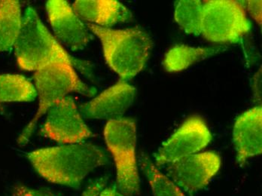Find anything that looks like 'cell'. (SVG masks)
I'll list each match as a JSON object with an SVG mask.
<instances>
[{"mask_svg":"<svg viewBox=\"0 0 262 196\" xmlns=\"http://www.w3.org/2000/svg\"><path fill=\"white\" fill-rule=\"evenodd\" d=\"M211 140L212 135L205 122L199 116L190 117L155 154L156 166L196 154L204 149Z\"/></svg>","mask_w":262,"mask_h":196,"instance_id":"8","label":"cell"},{"mask_svg":"<svg viewBox=\"0 0 262 196\" xmlns=\"http://www.w3.org/2000/svg\"><path fill=\"white\" fill-rule=\"evenodd\" d=\"M227 49L226 46L191 47L186 45H177L166 54L163 65L164 69L170 73L182 71L194 63L224 52Z\"/></svg>","mask_w":262,"mask_h":196,"instance_id":"14","label":"cell"},{"mask_svg":"<svg viewBox=\"0 0 262 196\" xmlns=\"http://www.w3.org/2000/svg\"><path fill=\"white\" fill-rule=\"evenodd\" d=\"M19 67L37 71L52 63H67L85 72V63L73 58L43 25L33 8H27L21 30L14 44Z\"/></svg>","mask_w":262,"mask_h":196,"instance_id":"2","label":"cell"},{"mask_svg":"<svg viewBox=\"0 0 262 196\" xmlns=\"http://www.w3.org/2000/svg\"><path fill=\"white\" fill-rule=\"evenodd\" d=\"M99 196H124L118 192L114 188H106L100 192Z\"/></svg>","mask_w":262,"mask_h":196,"instance_id":"23","label":"cell"},{"mask_svg":"<svg viewBox=\"0 0 262 196\" xmlns=\"http://www.w3.org/2000/svg\"><path fill=\"white\" fill-rule=\"evenodd\" d=\"M252 93H253L254 101L261 106V68L258 70L254 75L252 82Z\"/></svg>","mask_w":262,"mask_h":196,"instance_id":"20","label":"cell"},{"mask_svg":"<svg viewBox=\"0 0 262 196\" xmlns=\"http://www.w3.org/2000/svg\"><path fill=\"white\" fill-rule=\"evenodd\" d=\"M246 6H247V10L250 15L253 17L254 20L261 26L262 16H261V6L262 2L255 1V0H251V1H246Z\"/></svg>","mask_w":262,"mask_h":196,"instance_id":"21","label":"cell"},{"mask_svg":"<svg viewBox=\"0 0 262 196\" xmlns=\"http://www.w3.org/2000/svg\"><path fill=\"white\" fill-rule=\"evenodd\" d=\"M105 183H106V179L105 178H100L94 181L84 191L82 196H99L100 192L103 190Z\"/></svg>","mask_w":262,"mask_h":196,"instance_id":"22","label":"cell"},{"mask_svg":"<svg viewBox=\"0 0 262 196\" xmlns=\"http://www.w3.org/2000/svg\"><path fill=\"white\" fill-rule=\"evenodd\" d=\"M46 11L57 40L73 52L87 46L92 38L89 28L67 1H48Z\"/></svg>","mask_w":262,"mask_h":196,"instance_id":"10","label":"cell"},{"mask_svg":"<svg viewBox=\"0 0 262 196\" xmlns=\"http://www.w3.org/2000/svg\"><path fill=\"white\" fill-rule=\"evenodd\" d=\"M12 196H54L52 192L47 190H37L27 186H19L14 188Z\"/></svg>","mask_w":262,"mask_h":196,"instance_id":"19","label":"cell"},{"mask_svg":"<svg viewBox=\"0 0 262 196\" xmlns=\"http://www.w3.org/2000/svg\"><path fill=\"white\" fill-rule=\"evenodd\" d=\"M262 109L252 108L236 119L234 127V143L236 161L241 166L247 160L262 152Z\"/></svg>","mask_w":262,"mask_h":196,"instance_id":"12","label":"cell"},{"mask_svg":"<svg viewBox=\"0 0 262 196\" xmlns=\"http://www.w3.org/2000/svg\"><path fill=\"white\" fill-rule=\"evenodd\" d=\"M36 96V88L25 76L0 75V102H30Z\"/></svg>","mask_w":262,"mask_h":196,"instance_id":"16","label":"cell"},{"mask_svg":"<svg viewBox=\"0 0 262 196\" xmlns=\"http://www.w3.org/2000/svg\"><path fill=\"white\" fill-rule=\"evenodd\" d=\"M221 158L214 152L185 156L165 165L166 176L181 190L194 192L205 187L218 173Z\"/></svg>","mask_w":262,"mask_h":196,"instance_id":"7","label":"cell"},{"mask_svg":"<svg viewBox=\"0 0 262 196\" xmlns=\"http://www.w3.org/2000/svg\"><path fill=\"white\" fill-rule=\"evenodd\" d=\"M250 29L244 8L238 2L210 0L204 3L201 34L207 40L237 42Z\"/></svg>","mask_w":262,"mask_h":196,"instance_id":"6","label":"cell"},{"mask_svg":"<svg viewBox=\"0 0 262 196\" xmlns=\"http://www.w3.org/2000/svg\"><path fill=\"white\" fill-rule=\"evenodd\" d=\"M72 7L81 20L101 28L125 23L133 17L127 7L115 0H77Z\"/></svg>","mask_w":262,"mask_h":196,"instance_id":"13","label":"cell"},{"mask_svg":"<svg viewBox=\"0 0 262 196\" xmlns=\"http://www.w3.org/2000/svg\"><path fill=\"white\" fill-rule=\"evenodd\" d=\"M33 79L39 95V109L33 119L25 127L18 142L25 144L36 129L40 118L70 92L92 97L96 91L89 88L79 79L74 68L67 63H52L35 72Z\"/></svg>","mask_w":262,"mask_h":196,"instance_id":"4","label":"cell"},{"mask_svg":"<svg viewBox=\"0 0 262 196\" xmlns=\"http://www.w3.org/2000/svg\"><path fill=\"white\" fill-rule=\"evenodd\" d=\"M41 132L47 138L66 144L81 143L92 136L70 97H65L48 111Z\"/></svg>","mask_w":262,"mask_h":196,"instance_id":"9","label":"cell"},{"mask_svg":"<svg viewBox=\"0 0 262 196\" xmlns=\"http://www.w3.org/2000/svg\"><path fill=\"white\" fill-rule=\"evenodd\" d=\"M140 165L151 186L153 195L185 196L183 191L161 173L145 155H142L140 158Z\"/></svg>","mask_w":262,"mask_h":196,"instance_id":"18","label":"cell"},{"mask_svg":"<svg viewBox=\"0 0 262 196\" xmlns=\"http://www.w3.org/2000/svg\"><path fill=\"white\" fill-rule=\"evenodd\" d=\"M87 27L100 39L106 63L121 80L133 79L145 68L153 42L143 29L114 30L92 24H87Z\"/></svg>","mask_w":262,"mask_h":196,"instance_id":"3","label":"cell"},{"mask_svg":"<svg viewBox=\"0 0 262 196\" xmlns=\"http://www.w3.org/2000/svg\"><path fill=\"white\" fill-rule=\"evenodd\" d=\"M21 9L16 0H0V52L10 50L21 30Z\"/></svg>","mask_w":262,"mask_h":196,"instance_id":"15","label":"cell"},{"mask_svg":"<svg viewBox=\"0 0 262 196\" xmlns=\"http://www.w3.org/2000/svg\"><path fill=\"white\" fill-rule=\"evenodd\" d=\"M33 168L46 181L76 188L94 169L108 163L105 153L95 145L72 143L29 153Z\"/></svg>","mask_w":262,"mask_h":196,"instance_id":"1","label":"cell"},{"mask_svg":"<svg viewBox=\"0 0 262 196\" xmlns=\"http://www.w3.org/2000/svg\"><path fill=\"white\" fill-rule=\"evenodd\" d=\"M137 90L126 81L117 83L80 106V112L89 119H119L132 106Z\"/></svg>","mask_w":262,"mask_h":196,"instance_id":"11","label":"cell"},{"mask_svg":"<svg viewBox=\"0 0 262 196\" xmlns=\"http://www.w3.org/2000/svg\"><path fill=\"white\" fill-rule=\"evenodd\" d=\"M104 138L114 158L120 192L124 196L137 195L140 183L136 157L137 122L130 118L108 120L104 129Z\"/></svg>","mask_w":262,"mask_h":196,"instance_id":"5","label":"cell"},{"mask_svg":"<svg viewBox=\"0 0 262 196\" xmlns=\"http://www.w3.org/2000/svg\"><path fill=\"white\" fill-rule=\"evenodd\" d=\"M204 3L200 0H181L175 6L176 21L188 34H201Z\"/></svg>","mask_w":262,"mask_h":196,"instance_id":"17","label":"cell"}]
</instances>
